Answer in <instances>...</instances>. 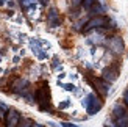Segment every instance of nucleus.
Instances as JSON below:
<instances>
[{"label": "nucleus", "instance_id": "f257e3e1", "mask_svg": "<svg viewBox=\"0 0 128 127\" xmlns=\"http://www.w3.org/2000/svg\"><path fill=\"white\" fill-rule=\"evenodd\" d=\"M34 100L38 102L41 110H46V111H50V90H48V85L47 83H42L39 88L36 90L34 93Z\"/></svg>", "mask_w": 128, "mask_h": 127}, {"label": "nucleus", "instance_id": "f03ea898", "mask_svg": "<svg viewBox=\"0 0 128 127\" xmlns=\"http://www.w3.org/2000/svg\"><path fill=\"white\" fill-rule=\"evenodd\" d=\"M111 121L116 127H128V111L124 105L116 104L111 111Z\"/></svg>", "mask_w": 128, "mask_h": 127}, {"label": "nucleus", "instance_id": "7ed1b4c3", "mask_svg": "<svg viewBox=\"0 0 128 127\" xmlns=\"http://www.w3.org/2000/svg\"><path fill=\"white\" fill-rule=\"evenodd\" d=\"M83 105H84V108H86V111L89 115H95V113H98L102 110L103 102H102V99L95 93H91V94L86 96L84 100H83Z\"/></svg>", "mask_w": 128, "mask_h": 127}, {"label": "nucleus", "instance_id": "20e7f679", "mask_svg": "<svg viewBox=\"0 0 128 127\" xmlns=\"http://www.w3.org/2000/svg\"><path fill=\"white\" fill-rule=\"evenodd\" d=\"M11 88H12V91L17 93V94H20L22 97L28 99V100L33 99V96H31V86H30V82H28V80H25V79H17L14 83H12Z\"/></svg>", "mask_w": 128, "mask_h": 127}, {"label": "nucleus", "instance_id": "39448f33", "mask_svg": "<svg viewBox=\"0 0 128 127\" xmlns=\"http://www.w3.org/2000/svg\"><path fill=\"white\" fill-rule=\"evenodd\" d=\"M110 24V19L106 16H102V14H97L94 16L92 19H89L86 22V27L83 28V31H91V30H97V28H103Z\"/></svg>", "mask_w": 128, "mask_h": 127}, {"label": "nucleus", "instance_id": "423d86ee", "mask_svg": "<svg viewBox=\"0 0 128 127\" xmlns=\"http://www.w3.org/2000/svg\"><path fill=\"white\" fill-rule=\"evenodd\" d=\"M89 83L94 85L95 91H97L100 96H108V93H110V82H106L105 79H98V77H88Z\"/></svg>", "mask_w": 128, "mask_h": 127}, {"label": "nucleus", "instance_id": "0eeeda50", "mask_svg": "<svg viewBox=\"0 0 128 127\" xmlns=\"http://www.w3.org/2000/svg\"><path fill=\"white\" fill-rule=\"evenodd\" d=\"M20 122V113L14 108H10L5 116V127H17Z\"/></svg>", "mask_w": 128, "mask_h": 127}, {"label": "nucleus", "instance_id": "6e6552de", "mask_svg": "<svg viewBox=\"0 0 128 127\" xmlns=\"http://www.w3.org/2000/svg\"><path fill=\"white\" fill-rule=\"evenodd\" d=\"M47 24L50 25V27H58V25L61 24V16L58 10L55 8H50L48 13H47Z\"/></svg>", "mask_w": 128, "mask_h": 127}, {"label": "nucleus", "instance_id": "1a4fd4ad", "mask_svg": "<svg viewBox=\"0 0 128 127\" xmlns=\"http://www.w3.org/2000/svg\"><path fill=\"white\" fill-rule=\"evenodd\" d=\"M119 75V68L117 66H110L103 71V79L106 82H114Z\"/></svg>", "mask_w": 128, "mask_h": 127}, {"label": "nucleus", "instance_id": "9d476101", "mask_svg": "<svg viewBox=\"0 0 128 127\" xmlns=\"http://www.w3.org/2000/svg\"><path fill=\"white\" fill-rule=\"evenodd\" d=\"M110 47H111V50H114L116 53H122V50H124V41L120 39V38H111Z\"/></svg>", "mask_w": 128, "mask_h": 127}, {"label": "nucleus", "instance_id": "9b49d317", "mask_svg": "<svg viewBox=\"0 0 128 127\" xmlns=\"http://www.w3.org/2000/svg\"><path fill=\"white\" fill-rule=\"evenodd\" d=\"M38 124L33 121V119H30V118H20V122H19L17 127H36Z\"/></svg>", "mask_w": 128, "mask_h": 127}, {"label": "nucleus", "instance_id": "f8f14e48", "mask_svg": "<svg viewBox=\"0 0 128 127\" xmlns=\"http://www.w3.org/2000/svg\"><path fill=\"white\" fill-rule=\"evenodd\" d=\"M97 2H100V0H83V8H84V10H88V11H91L92 10V6L95 5V3H97Z\"/></svg>", "mask_w": 128, "mask_h": 127}, {"label": "nucleus", "instance_id": "ddd939ff", "mask_svg": "<svg viewBox=\"0 0 128 127\" xmlns=\"http://www.w3.org/2000/svg\"><path fill=\"white\" fill-rule=\"evenodd\" d=\"M19 3L22 5V8H25V10H28L31 5L34 3V0H19Z\"/></svg>", "mask_w": 128, "mask_h": 127}, {"label": "nucleus", "instance_id": "4468645a", "mask_svg": "<svg viewBox=\"0 0 128 127\" xmlns=\"http://www.w3.org/2000/svg\"><path fill=\"white\" fill-rule=\"evenodd\" d=\"M10 108H8V107H6L5 104H2V102H0V119H3L5 116H6V111H8Z\"/></svg>", "mask_w": 128, "mask_h": 127}, {"label": "nucleus", "instance_id": "2eb2a0df", "mask_svg": "<svg viewBox=\"0 0 128 127\" xmlns=\"http://www.w3.org/2000/svg\"><path fill=\"white\" fill-rule=\"evenodd\" d=\"M61 125H62V127H80V125H75V124H72V122H61Z\"/></svg>", "mask_w": 128, "mask_h": 127}, {"label": "nucleus", "instance_id": "dca6fc26", "mask_svg": "<svg viewBox=\"0 0 128 127\" xmlns=\"http://www.w3.org/2000/svg\"><path fill=\"white\" fill-rule=\"evenodd\" d=\"M124 100H125V105L128 107V90H126V91L124 93Z\"/></svg>", "mask_w": 128, "mask_h": 127}, {"label": "nucleus", "instance_id": "f3484780", "mask_svg": "<svg viewBox=\"0 0 128 127\" xmlns=\"http://www.w3.org/2000/svg\"><path fill=\"white\" fill-rule=\"evenodd\" d=\"M72 3H74L75 6H78L80 3H83V0H72Z\"/></svg>", "mask_w": 128, "mask_h": 127}, {"label": "nucleus", "instance_id": "a211bd4d", "mask_svg": "<svg viewBox=\"0 0 128 127\" xmlns=\"http://www.w3.org/2000/svg\"><path fill=\"white\" fill-rule=\"evenodd\" d=\"M64 88H66V90H69V91H72V90H74V86H72V85H64Z\"/></svg>", "mask_w": 128, "mask_h": 127}, {"label": "nucleus", "instance_id": "6ab92c4d", "mask_svg": "<svg viewBox=\"0 0 128 127\" xmlns=\"http://www.w3.org/2000/svg\"><path fill=\"white\" fill-rule=\"evenodd\" d=\"M69 105V102H62L61 105H60V108H64V107H67Z\"/></svg>", "mask_w": 128, "mask_h": 127}, {"label": "nucleus", "instance_id": "aec40b11", "mask_svg": "<svg viewBox=\"0 0 128 127\" xmlns=\"http://www.w3.org/2000/svg\"><path fill=\"white\" fill-rule=\"evenodd\" d=\"M5 3H6V0H0V6H3Z\"/></svg>", "mask_w": 128, "mask_h": 127}, {"label": "nucleus", "instance_id": "412c9836", "mask_svg": "<svg viewBox=\"0 0 128 127\" xmlns=\"http://www.w3.org/2000/svg\"><path fill=\"white\" fill-rule=\"evenodd\" d=\"M39 2H41V3H42V5H46V3H47V2H48V0H39Z\"/></svg>", "mask_w": 128, "mask_h": 127}]
</instances>
